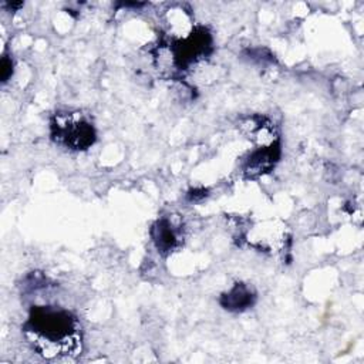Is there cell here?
I'll list each match as a JSON object with an SVG mask.
<instances>
[{"mask_svg": "<svg viewBox=\"0 0 364 364\" xmlns=\"http://www.w3.org/2000/svg\"><path fill=\"white\" fill-rule=\"evenodd\" d=\"M254 293H252L245 285H236L228 295L222 297L220 303L229 311H243L254 303Z\"/></svg>", "mask_w": 364, "mask_h": 364, "instance_id": "3957f363", "label": "cell"}, {"mask_svg": "<svg viewBox=\"0 0 364 364\" xmlns=\"http://www.w3.org/2000/svg\"><path fill=\"white\" fill-rule=\"evenodd\" d=\"M153 236L157 248L159 250H171L175 248L178 239L177 234L173 229V225L168 220H159L153 229Z\"/></svg>", "mask_w": 364, "mask_h": 364, "instance_id": "277c9868", "label": "cell"}, {"mask_svg": "<svg viewBox=\"0 0 364 364\" xmlns=\"http://www.w3.org/2000/svg\"><path fill=\"white\" fill-rule=\"evenodd\" d=\"M51 135L55 141L73 150H86L96 139L94 128L78 113L55 116L51 123Z\"/></svg>", "mask_w": 364, "mask_h": 364, "instance_id": "7a4b0ae2", "label": "cell"}, {"mask_svg": "<svg viewBox=\"0 0 364 364\" xmlns=\"http://www.w3.org/2000/svg\"><path fill=\"white\" fill-rule=\"evenodd\" d=\"M26 334L47 358L77 354L81 345L80 327L69 312L36 307L26 323Z\"/></svg>", "mask_w": 364, "mask_h": 364, "instance_id": "6da1fadb", "label": "cell"}, {"mask_svg": "<svg viewBox=\"0 0 364 364\" xmlns=\"http://www.w3.org/2000/svg\"><path fill=\"white\" fill-rule=\"evenodd\" d=\"M10 76H12V62L8 58H3V60H2V81L6 83Z\"/></svg>", "mask_w": 364, "mask_h": 364, "instance_id": "5b68a950", "label": "cell"}]
</instances>
